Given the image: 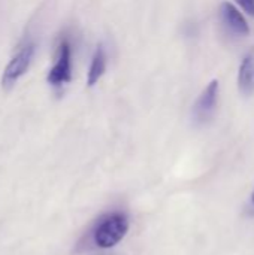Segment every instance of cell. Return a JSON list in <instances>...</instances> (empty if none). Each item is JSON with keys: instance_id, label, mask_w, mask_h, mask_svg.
I'll return each instance as SVG.
<instances>
[{"instance_id": "cell-9", "label": "cell", "mask_w": 254, "mask_h": 255, "mask_svg": "<svg viewBox=\"0 0 254 255\" xmlns=\"http://www.w3.org/2000/svg\"><path fill=\"white\" fill-rule=\"evenodd\" d=\"M249 212L254 215V190L253 193H252V196H250V202H249Z\"/></svg>"}, {"instance_id": "cell-4", "label": "cell", "mask_w": 254, "mask_h": 255, "mask_svg": "<svg viewBox=\"0 0 254 255\" xmlns=\"http://www.w3.org/2000/svg\"><path fill=\"white\" fill-rule=\"evenodd\" d=\"M219 91H220V85L219 81H211L208 84V87L201 93V96L198 97L195 106H193V120L196 124L202 126L207 124L217 108V102H219Z\"/></svg>"}, {"instance_id": "cell-3", "label": "cell", "mask_w": 254, "mask_h": 255, "mask_svg": "<svg viewBox=\"0 0 254 255\" xmlns=\"http://www.w3.org/2000/svg\"><path fill=\"white\" fill-rule=\"evenodd\" d=\"M72 81V43L69 37H63L57 46V60L48 73L51 87H63Z\"/></svg>"}, {"instance_id": "cell-5", "label": "cell", "mask_w": 254, "mask_h": 255, "mask_svg": "<svg viewBox=\"0 0 254 255\" xmlns=\"http://www.w3.org/2000/svg\"><path fill=\"white\" fill-rule=\"evenodd\" d=\"M220 18L223 25L234 34L238 36H246L250 33L249 22L246 18L241 15V12L231 3H223L220 7Z\"/></svg>"}, {"instance_id": "cell-1", "label": "cell", "mask_w": 254, "mask_h": 255, "mask_svg": "<svg viewBox=\"0 0 254 255\" xmlns=\"http://www.w3.org/2000/svg\"><path fill=\"white\" fill-rule=\"evenodd\" d=\"M130 229V220L126 212L114 211L100 217L91 229V244L99 250H111L118 245Z\"/></svg>"}, {"instance_id": "cell-2", "label": "cell", "mask_w": 254, "mask_h": 255, "mask_svg": "<svg viewBox=\"0 0 254 255\" xmlns=\"http://www.w3.org/2000/svg\"><path fill=\"white\" fill-rule=\"evenodd\" d=\"M36 54V42L31 39H25L21 42L12 58L4 66V70L1 73V88L4 91H10L18 81L27 73L33 58Z\"/></svg>"}, {"instance_id": "cell-6", "label": "cell", "mask_w": 254, "mask_h": 255, "mask_svg": "<svg viewBox=\"0 0 254 255\" xmlns=\"http://www.w3.org/2000/svg\"><path fill=\"white\" fill-rule=\"evenodd\" d=\"M238 87L246 96L254 94V48L244 57L238 72Z\"/></svg>"}, {"instance_id": "cell-7", "label": "cell", "mask_w": 254, "mask_h": 255, "mask_svg": "<svg viewBox=\"0 0 254 255\" xmlns=\"http://www.w3.org/2000/svg\"><path fill=\"white\" fill-rule=\"evenodd\" d=\"M106 64H108V58H106L105 48H103V45H99L97 49L94 51L91 63H90L88 76H87L88 87H93L100 81V78L103 76V73L106 70Z\"/></svg>"}, {"instance_id": "cell-8", "label": "cell", "mask_w": 254, "mask_h": 255, "mask_svg": "<svg viewBox=\"0 0 254 255\" xmlns=\"http://www.w3.org/2000/svg\"><path fill=\"white\" fill-rule=\"evenodd\" d=\"M249 15L254 16V0H235Z\"/></svg>"}]
</instances>
